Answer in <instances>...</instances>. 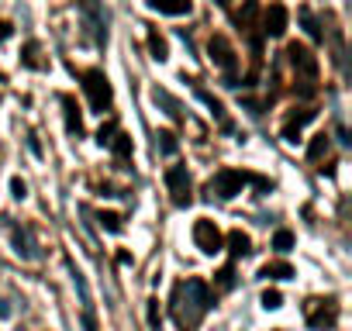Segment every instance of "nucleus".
<instances>
[{
    "label": "nucleus",
    "mask_w": 352,
    "mask_h": 331,
    "mask_svg": "<svg viewBox=\"0 0 352 331\" xmlns=\"http://www.w3.org/2000/svg\"><path fill=\"white\" fill-rule=\"evenodd\" d=\"M111 148H114V155H118V159L124 162V159L131 155V138H128L124 131H118V135L111 138Z\"/></svg>",
    "instance_id": "13"
},
{
    "label": "nucleus",
    "mask_w": 352,
    "mask_h": 331,
    "mask_svg": "<svg viewBox=\"0 0 352 331\" xmlns=\"http://www.w3.org/2000/svg\"><path fill=\"white\" fill-rule=\"evenodd\" d=\"M273 249H280V252H290V249H294V231L280 228V231L273 235Z\"/></svg>",
    "instance_id": "16"
},
{
    "label": "nucleus",
    "mask_w": 352,
    "mask_h": 331,
    "mask_svg": "<svg viewBox=\"0 0 352 331\" xmlns=\"http://www.w3.org/2000/svg\"><path fill=\"white\" fill-rule=\"evenodd\" d=\"M245 183H256L259 190H266L270 183L263 180V176H256V173H245V170H221L211 183H208V190L211 194H218L221 201H228V197H235V194H242V187Z\"/></svg>",
    "instance_id": "1"
},
{
    "label": "nucleus",
    "mask_w": 352,
    "mask_h": 331,
    "mask_svg": "<svg viewBox=\"0 0 352 331\" xmlns=\"http://www.w3.org/2000/svg\"><path fill=\"white\" fill-rule=\"evenodd\" d=\"M283 32H287V8H283V4H270V8L263 11V35L280 38Z\"/></svg>",
    "instance_id": "7"
},
{
    "label": "nucleus",
    "mask_w": 352,
    "mask_h": 331,
    "mask_svg": "<svg viewBox=\"0 0 352 331\" xmlns=\"http://www.w3.org/2000/svg\"><path fill=\"white\" fill-rule=\"evenodd\" d=\"M228 245H232V255H249V252H252V242H249V235H242V231H232V235H228Z\"/></svg>",
    "instance_id": "12"
},
{
    "label": "nucleus",
    "mask_w": 352,
    "mask_h": 331,
    "mask_svg": "<svg viewBox=\"0 0 352 331\" xmlns=\"http://www.w3.org/2000/svg\"><path fill=\"white\" fill-rule=\"evenodd\" d=\"M0 38H11V25L8 21H0Z\"/></svg>",
    "instance_id": "26"
},
{
    "label": "nucleus",
    "mask_w": 352,
    "mask_h": 331,
    "mask_svg": "<svg viewBox=\"0 0 352 331\" xmlns=\"http://www.w3.org/2000/svg\"><path fill=\"white\" fill-rule=\"evenodd\" d=\"M118 135V124L114 121H107V124H100V131H97V141L100 145H111V138Z\"/></svg>",
    "instance_id": "19"
},
{
    "label": "nucleus",
    "mask_w": 352,
    "mask_h": 331,
    "mask_svg": "<svg viewBox=\"0 0 352 331\" xmlns=\"http://www.w3.org/2000/svg\"><path fill=\"white\" fill-rule=\"evenodd\" d=\"M63 107H66V128H69V135H83V121H80V107H76V100L73 97H63Z\"/></svg>",
    "instance_id": "10"
},
{
    "label": "nucleus",
    "mask_w": 352,
    "mask_h": 331,
    "mask_svg": "<svg viewBox=\"0 0 352 331\" xmlns=\"http://www.w3.org/2000/svg\"><path fill=\"white\" fill-rule=\"evenodd\" d=\"M148 8L152 11H162V14H173V18H180L194 8V0H148Z\"/></svg>",
    "instance_id": "9"
},
{
    "label": "nucleus",
    "mask_w": 352,
    "mask_h": 331,
    "mask_svg": "<svg viewBox=\"0 0 352 331\" xmlns=\"http://www.w3.org/2000/svg\"><path fill=\"white\" fill-rule=\"evenodd\" d=\"M287 59H290V66H294L297 73H304L307 80H314V76H318V59H314V52H311L307 45L290 42V45H287Z\"/></svg>",
    "instance_id": "6"
},
{
    "label": "nucleus",
    "mask_w": 352,
    "mask_h": 331,
    "mask_svg": "<svg viewBox=\"0 0 352 331\" xmlns=\"http://www.w3.org/2000/svg\"><path fill=\"white\" fill-rule=\"evenodd\" d=\"M218 4H232V0H218Z\"/></svg>",
    "instance_id": "27"
},
{
    "label": "nucleus",
    "mask_w": 352,
    "mask_h": 331,
    "mask_svg": "<svg viewBox=\"0 0 352 331\" xmlns=\"http://www.w3.org/2000/svg\"><path fill=\"white\" fill-rule=\"evenodd\" d=\"M155 304H159V300H152V304H148V321H152V328L159 331V307H155Z\"/></svg>",
    "instance_id": "24"
},
{
    "label": "nucleus",
    "mask_w": 352,
    "mask_h": 331,
    "mask_svg": "<svg viewBox=\"0 0 352 331\" xmlns=\"http://www.w3.org/2000/svg\"><path fill=\"white\" fill-rule=\"evenodd\" d=\"M166 187L173 194V204L176 207H187L194 197H190V176H187V166H173L166 170Z\"/></svg>",
    "instance_id": "4"
},
{
    "label": "nucleus",
    "mask_w": 352,
    "mask_h": 331,
    "mask_svg": "<svg viewBox=\"0 0 352 331\" xmlns=\"http://www.w3.org/2000/svg\"><path fill=\"white\" fill-rule=\"evenodd\" d=\"M100 225H104L107 231H121V218H118V214H111V211H107V214L100 211Z\"/></svg>",
    "instance_id": "21"
},
{
    "label": "nucleus",
    "mask_w": 352,
    "mask_h": 331,
    "mask_svg": "<svg viewBox=\"0 0 352 331\" xmlns=\"http://www.w3.org/2000/svg\"><path fill=\"white\" fill-rule=\"evenodd\" d=\"M280 304H283V297H280L276 290H266V293H263V307H266V310H276Z\"/></svg>",
    "instance_id": "22"
},
{
    "label": "nucleus",
    "mask_w": 352,
    "mask_h": 331,
    "mask_svg": "<svg viewBox=\"0 0 352 331\" xmlns=\"http://www.w3.org/2000/svg\"><path fill=\"white\" fill-rule=\"evenodd\" d=\"M11 190H14V197H25V183H21V180H14Z\"/></svg>",
    "instance_id": "25"
},
{
    "label": "nucleus",
    "mask_w": 352,
    "mask_h": 331,
    "mask_svg": "<svg viewBox=\"0 0 352 331\" xmlns=\"http://www.w3.org/2000/svg\"><path fill=\"white\" fill-rule=\"evenodd\" d=\"M208 56H211V62H214L218 69H225L228 76H235V69H239V52H235V45H232L225 35H211Z\"/></svg>",
    "instance_id": "3"
},
{
    "label": "nucleus",
    "mask_w": 352,
    "mask_h": 331,
    "mask_svg": "<svg viewBox=\"0 0 352 331\" xmlns=\"http://www.w3.org/2000/svg\"><path fill=\"white\" fill-rule=\"evenodd\" d=\"M328 152V135H314V141L307 145V159H321Z\"/></svg>",
    "instance_id": "15"
},
{
    "label": "nucleus",
    "mask_w": 352,
    "mask_h": 331,
    "mask_svg": "<svg viewBox=\"0 0 352 331\" xmlns=\"http://www.w3.org/2000/svg\"><path fill=\"white\" fill-rule=\"evenodd\" d=\"M35 56H38V45H35V42H28V45H25V66H32V69H42V66L35 62Z\"/></svg>",
    "instance_id": "23"
},
{
    "label": "nucleus",
    "mask_w": 352,
    "mask_h": 331,
    "mask_svg": "<svg viewBox=\"0 0 352 331\" xmlns=\"http://www.w3.org/2000/svg\"><path fill=\"white\" fill-rule=\"evenodd\" d=\"M14 245H18V252H21L25 259H35V255H38L35 245H32V235H28V231H14Z\"/></svg>",
    "instance_id": "14"
},
{
    "label": "nucleus",
    "mask_w": 352,
    "mask_h": 331,
    "mask_svg": "<svg viewBox=\"0 0 352 331\" xmlns=\"http://www.w3.org/2000/svg\"><path fill=\"white\" fill-rule=\"evenodd\" d=\"M148 49H152V59H159V62L169 56V52H166V42H162L155 32H148Z\"/></svg>",
    "instance_id": "17"
},
{
    "label": "nucleus",
    "mask_w": 352,
    "mask_h": 331,
    "mask_svg": "<svg viewBox=\"0 0 352 331\" xmlns=\"http://www.w3.org/2000/svg\"><path fill=\"white\" fill-rule=\"evenodd\" d=\"M155 141H159V148H162L166 155H173V152H176V135H173V131H159V135H155Z\"/></svg>",
    "instance_id": "18"
},
{
    "label": "nucleus",
    "mask_w": 352,
    "mask_h": 331,
    "mask_svg": "<svg viewBox=\"0 0 352 331\" xmlns=\"http://www.w3.org/2000/svg\"><path fill=\"white\" fill-rule=\"evenodd\" d=\"M218 286H221V290H232V286H235V269H232V266H225V269L218 273Z\"/></svg>",
    "instance_id": "20"
},
{
    "label": "nucleus",
    "mask_w": 352,
    "mask_h": 331,
    "mask_svg": "<svg viewBox=\"0 0 352 331\" xmlns=\"http://www.w3.org/2000/svg\"><path fill=\"white\" fill-rule=\"evenodd\" d=\"M259 276H263V279H290V276H294V266H290V262H266V266L259 269Z\"/></svg>",
    "instance_id": "11"
},
{
    "label": "nucleus",
    "mask_w": 352,
    "mask_h": 331,
    "mask_svg": "<svg viewBox=\"0 0 352 331\" xmlns=\"http://www.w3.org/2000/svg\"><path fill=\"white\" fill-rule=\"evenodd\" d=\"M194 242H197V249H201V252H208V255H214V252H221V249H225L221 231H218V228H214V221H208V218H201V221L194 225Z\"/></svg>",
    "instance_id": "5"
},
{
    "label": "nucleus",
    "mask_w": 352,
    "mask_h": 331,
    "mask_svg": "<svg viewBox=\"0 0 352 331\" xmlns=\"http://www.w3.org/2000/svg\"><path fill=\"white\" fill-rule=\"evenodd\" d=\"M80 80H83L87 97H90V107L104 114V111L111 107V100H114V90H111L107 76H104L100 69H83V73H80Z\"/></svg>",
    "instance_id": "2"
},
{
    "label": "nucleus",
    "mask_w": 352,
    "mask_h": 331,
    "mask_svg": "<svg viewBox=\"0 0 352 331\" xmlns=\"http://www.w3.org/2000/svg\"><path fill=\"white\" fill-rule=\"evenodd\" d=\"M314 117H318V111H311V107H304L300 114H290V121L283 124V138H287V141H297V131H300L307 121H314Z\"/></svg>",
    "instance_id": "8"
}]
</instances>
